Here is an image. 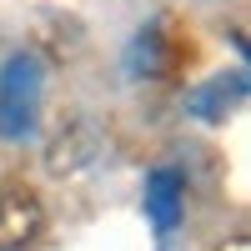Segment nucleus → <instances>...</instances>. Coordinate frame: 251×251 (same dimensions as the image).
<instances>
[{
	"instance_id": "obj_1",
	"label": "nucleus",
	"mask_w": 251,
	"mask_h": 251,
	"mask_svg": "<svg viewBox=\"0 0 251 251\" xmlns=\"http://www.w3.org/2000/svg\"><path fill=\"white\" fill-rule=\"evenodd\" d=\"M40 121V60L30 50L0 66V141H30Z\"/></svg>"
},
{
	"instance_id": "obj_2",
	"label": "nucleus",
	"mask_w": 251,
	"mask_h": 251,
	"mask_svg": "<svg viewBox=\"0 0 251 251\" xmlns=\"http://www.w3.org/2000/svg\"><path fill=\"white\" fill-rule=\"evenodd\" d=\"M100 146H106L100 121L75 116V121H66V126H60V131L46 141V171H55V176H75V171H86V166L100 156Z\"/></svg>"
},
{
	"instance_id": "obj_6",
	"label": "nucleus",
	"mask_w": 251,
	"mask_h": 251,
	"mask_svg": "<svg viewBox=\"0 0 251 251\" xmlns=\"http://www.w3.org/2000/svg\"><path fill=\"white\" fill-rule=\"evenodd\" d=\"M181 196H186L181 171H171V166H156V171L146 176V221H151L161 236L176 231V221H181Z\"/></svg>"
},
{
	"instance_id": "obj_3",
	"label": "nucleus",
	"mask_w": 251,
	"mask_h": 251,
	"mask_svg": "<svg viewBox=\"0 0 251 251\" xmlns=\"http://www.w3.org/2000/svg\"><path fill=\"white\" fill-rule=\"evenodd\" d=\"M46 231V206L25 186H0V251H20Z\"/></svg>"
},
{
	"instance_id": "obj_4",
	"label": "nucleus",
	"mask_w": 251,
	"mask_h": 251,
	"mask_svg": "<svg viewBox=\"0 0 251 251\" xmlns=\"http://www.w3.org/2000/svg\"><path fill=\"white\" fill-rule=\"evenodd\" d=\"M176 40H171V30H166V20L156 15V20H146V25L136 30V40H131V50H126V66H131V75H171L176 71Z\"/></svg>"
},
{
	"instance_id": "obj_5",
	"label": "nucleus",
	"mask_w": 251,
	"mask_h": 251,
	"mask_svg": "<svg viewBox=\"0 0 251 251\" xmlns=\"http://www.w3.org/2000/svg\"><path fill=\"white\" fill-rule=\"evenodd\" d=\"M241 100H246V66L221 71V75L206 80V86H196L191 96H186V111L201 116V121H221L226 111H236Z\"/></svg>"
}]
</instances>
